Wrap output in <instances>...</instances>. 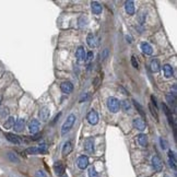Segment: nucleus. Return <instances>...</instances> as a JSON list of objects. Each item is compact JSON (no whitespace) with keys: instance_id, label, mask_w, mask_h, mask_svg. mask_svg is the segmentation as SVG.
Listing matches in <instances>:
<instances>
[{"instance_id":"obj_1","label":"nucleus","mask_w":177,"mask_h":177,"mask_svg":"<svg viewBox=\"0 0 177 177\" xmlns=\"http://www.w3.org/2000/svg\"><path fill=\"white\" fill-rule=\"evenodd\" d=\"M74 121H75V115L70 114L68 118L66 119V121L64 123V125H62V127H61V134L62 136H66L71 130V128L73 127L74 125Z\"/></svg>"},{"instance_id":"obj_2","label":"nucleus","mask_w":177,"mask_h":177,"mask_svg":"<svg viewBox=\"0 0 177 177\" xmlns=\"http://www.w3.org/2000/svg\"><path fill=\"white\" fill-rule=\"evenodd\" d=\"M107 108L110 113H117L120 108V103L116 97H108L107 99Z\"/></svg>"},{"instance_id":"obj_3","label":"nucleus","mask_w":177,"mask_h":177,"mask_svg":"<svg viewBox=\"0 0 177 177\" xmlns=\"http://www.w3.org/2000/svg\"><path fill=\"white\" fill-rule=\"evenodd\" d=\"M152 165L155 172H161L163 169V162L161 160V157L157 156V155H154L152 157Z\"/></svg>"},{"instance_id":"obj_4","label":"nucleus","mask_w":177,"mask_h":177,"mask_svg":"<svg viewBox=\"0 0 177 177\" xmlns=\"http://www.w3.org/2000/svg\"><path fill=\"white\" fill-rule=\"evenodd\" d=\"M132 125H133V127L136 128V129H138V130H140V131H143V130L145 129V127H147L145 121L140 117L134 118L132 121Z\"/></svg>"},{"instance_id":"obj_5","label":"nucleus","mask_w":177,"mask_h":177,"mask_svg":"<svg viewBox=\"0 0 177 177\" xmlns=\"http://www.w3.org/2000/svg\"><path fill=\"white\" fill-rule=\"evenodd\" d=\"M40 127V123L37 119H32L29 123V130L31 133H37Z\"/></svg>"},{"instance_id":"obj_6","label":"nucleus","mask_w":177,"mask_h":177,"mask_svg":"<svg viewBox=\"0 0 177 177\" xmlns=\"http://www.w3.org/2000/svg\"><path fill=\"white\" fill-rule=\"evenodd\" d=\"M84 150L88 153H93L94 151V139L93 138H86L84 140Z\"/></svg>"},{"instance_id":"obj_7","label":"nucleus","mask_w":177,"mask_h":177,"mask_svg":"<svg viewBox=\"0 0 177 177\" xmlns=\"http://www.w3.org/2000/svg\"><path fill=\"white\" fill-rule=\"evenodd\" d=\"M39 119L42 120V121H47L49 118V115H50V112H49V108L48 107H42L39 109Z\"/></svg>"},{"instance_id":"obj_8","label":"nucleus","mask_w":177,"mask_h":177,"mask_svg":"<svg viewBox=\"0 0 177 177\" xmlns=\"http://www.w3.org/2000/svg\"><path fill=\"white\" fill-rule=\"evenodd\" d=\"M60 89L62 91V93L64 94H69L73 91V84L69 81H66V82H62L61 85H60Z\"/></svg>"},{"instance_id":"obj_9","label":"nucleus","mask_w":177,"mask_h":177,"mask_svg":"<svg viewBox=\"0 0 177 177\" xmlns=\"http://www.w3.org/2000/svg\"><path fill=\"white\" fill-rule=\"evenodd\" d=\"M75 57L78 59L79 61H83L86 58V51H85V48L80 46L78 47V49L75 50Z\"/></svg>"},{"instance_id":"obj_10","label":"nucleus","mask_w":177,"mask_h":177,"mask_svg":"<svg viewBox=\"0 0 177 177\" xmlns=\"http://www.w3.org/2000/svg\"><path fill=\"white\" fill-rule=\"evenodd\" d=\"M77 164H78V167L80 168V169H84V168H86L89 165L88 156H85V155H81V156L78 158Z\"/></svg>"},{"instance_id":"obj_11","label":"nucleus","mask_w":177,"mask_h":177,"mask_svg":"<svg viewBox=\"0 0 177 177\" xmlns=\"http://www.w3.org/2000/svg\"><path fill=\"white\" fill-rule=\"evenodd\" d=\"M24 127H25V119L24 118H19L14 123L13 129H14L16 132H21V131H23Z\"/></svg>"},{"instance_id":"obj_12","label":"nucleus","mask_w":177,"mask_h":177,"mask_svg":"<svg viewBox=\"0 0 177 177\" xmlns=\"http://www.w3.org/2000/svg\"><path fill=\"white\" fill-rule=\"evenodd\" d=\"M88 121L91 125H96L98 123V114L95 110H91L88 114Z\"/></svg>"},{"instance_id":"obj_13","label":"nucleus","mask_w":177,"mask_h":177,"mask_svg":"<svg viewBox=\"0 0 177 177\" xmlns=\"http://www.w3.org/2000/svg\"><path fill=\"white\" fill-rule=\"evenodd\" d=\"M54 171L58 176H62L64 174V166L61 162H56L54 164Z\"/></svg>"},{"instance_id":"obj_14","label":"nucleus","mask_w":177,"mask_h":177,"mask_svg":"<svg viewBox=\"0 0 177 177\" xmlns=\"http://www.w3.org/2000/svg\"><path fill=\"white\" fill-rule=\"evenodd\" d=\"M91 9L94 14H101L102 11H103V7L98 3L97 1H93L91 2Z\"/></svg>"},{"instance_id":"obj_15","label":"nucleus","mask_w":177,"mask_h":177,"mask_svg":"<svg viewBox=\"0 0 177 177\" xmlns=\"http://www.w3.org/2000/svg\"><path fill=\"white\" fill-rule=\"evenodd\" d=\"M125 10L129 15L134 14V3H133V1H131V0L126 1L125 2Z\"/></svg>"},{"instance_id":"obj_16","label":"nucleus","mask_w":177,"mask_h":177,"mask_svg":"<svg viewBox=\"0 0 177 177\" xmlns=\"http://www.w3.org/2000/svg\"><path fill=\"white\" fill-rule=\"evenodd\" d=\"M140 47H141V50H142L143 54H145V55H152L153 48H152V46L149 44V43H145V42H143V43H141Z\"/></svg>"},{"instance_id":"obj_17","label":"nucleus","mask_w":177,"mask_h":177,"mask_svg":"<svg viewBox=\"0 0 177 177\" xmlns=\"http://www.w3.org/2000/svg\"><path fill=\"white\" fill-rule=\"evenodd\" d=\"M162 108H163V112L165 113V115H166L167 119H168V121H169V123H172V125H174V120H173V115H172V110L169 109V108L166 106V104H162Z\"/></svg>"},{"instance_id":"obj_18","label":"nucleus","mask_w":177,"mask_h":177,"mask_svg":"<svg viewBox=\"0 0 177 177\" xmlns=\"http://www.w3.org/2000/svg\"><path fill=\"white\" fill-rule=\"evenodd\" d=\"M163 72H164L165 78H171V77H173V73H174L173 67L171 64H164L163 66Z\"/></svg>"},{"instance_id":"obj_19","label":"nucleus","mask_w":177,"mask_h":177,"mask_svg":"<svg viewBox=\"0 0 177 177\" xmlns=\"http://www.w3.org/2000/svg\"><path fill=\"white\" fill-rule=\"evenodd\" d=\"M5 138H7L8 141H10V142L13 143V144H20V143H21L20 138L16 137V136L13 134V133H5Z\"/></svg>"},{"instance_id":"obj_20","label":"nucleus","mask_w":177,"mask_h":177,"mask_svg":"<svg viewBox=\"0 0 177 177\" xmlns=\"http://www.w3.org/2000/svg\"><path fill=\"white\" fill-rule=\"evenodd\" d=\"M71 151H72V144H71L70 141H67V142L64 144V147H62V151H61V153H62L64 156H67L68 154H70Z\"/></svg>"},{"instance_id":"obj_21","label":"nucleus","mask_w":177,"mask_h":177,"mask_svg":"<svg viewBox=\"0 0 177 177\" xmlns=\"http://www.w3.org/2000/svg\"><path fill=\"white\" fill-rule=\"evenodd\" d=\"M86 42H88V45L90 47H95L96 45H97V42H96V38H95V36H94L92 33H90L88 35V37H86Z\"/></svg>"},{"instance_id":"obj_22","label":"nucleus","mask_w":177,"mask_h":177,"mask_svg":"<svg viewBox=\"0 0 177 177\" xmlns=\"http://www.w3.org/2000/svg\"><path fill=\"white\" fill-rule=\"evenodd\" d=\"M138 142L141 147H147L148 145V137L144 133H140L138 136Z\"/></svg>"},{"instance_id":"obj_23","label":"nucleus","mask_w":177,"mask_h":177,"mask_svg":"<svg viewBox=\"0 0 177 177\" xmlns=\"http://www.w3.org/2000/svg\"><path fill=\"white\" fill-rule=\"evenodd\" d=\"M151 70L153 72H158L160 71V62L157 59H152L151 61Z\"/></svg>"},{"instance_id":"obj_24","label":"nucleus","mask_w":177,"mask_h":177,"mask_svg":"<svg viewBox=\"0 0 177 177\" xmlns=\"http://www.w3.org/2000/svg\"><path fill=\"white\" fill-rule=\"evenodd\" d=\"M14 118L13 117H9L7 120H5V125H3V127L5 128V129H11V128H13V126H14Z\"/></svg>"},{"instance_id":"obj_25","label":"nucleus","mask_w":177,"mask_h":177,"mask_svg":"<svg viewBox=\"0 0 177 177\" xmlns=\"http://www.w3.org/2000/svg\"><path fill=\"white\" fill-rule=\"evenodd\" d=\"M7 156H8V158H9V161H11L12 163H19L20 162L18 155H16L15 153H13V152H8Z\"/></svg>"},{"instance_id":"obj_26","label":"nucleus","mask_w":177,"mask_h":177,"mask_svg":"<svg viewBox=\"0 0 177 177\" xmlns=\"http://www.w3.org/2000/svg\"><path fill=\"white\" fill-rule=\"evenodd\" d=\"M25 152L27 154H32V155H36V154H39V150L37 147H31V148H27L25 150Z\"/></svg>"},{"instance_id":"obj_27","label":"nucleus","mask_w":177,"mask_h":177,"mask_svg":"<svg viewBox=\"0 0 177 177\" xmlns=\"http://www.w3.org/2000/svg\"><path fill=\"white\" fill-rule=\"evenodd\" d=\"M132 102H133V105H134V106H136V108H137V110L139 112V114H140L143 118H145V113H144V110H143L142 106L138 103V102H136V101H132Z\"/></svg>"},{"instance_id":"obj_28","label":"nucleus","mask_w":177,"mask_h":177,"mask_svg":"<svg viewBox=\"0 0 177 177\" xmlns=\"http://www.w3.org/2000/svg\"><path fill=\"white\" fill-rule=\"evenodd\" d=\"M149 108H150V110H151V114L153 115V117L155 118V120H156V121H158V115H157V112H156L157 108L153 107L152 104H149Z\"/></svg>"},{"instance_id":"obj_29","label":"nucleus","mask_w":177,"mask_h":177,"mask_svg":"<svg viewBox=\"0 0 177 177\" xmlns=\"http://www.w3.org/2000/svg\"><path fill=\"white\" fill-rule=\"evenodd\" d=\"M120 107L123 108V110L125 112H128L130 109V103L128 101H123V103L120 104Z\"/></svg>"},{"instance_id":"obj_30","label":"nucleus","mask_w":177,"mask_h":177,"mask_svg":"<svg viewBox=\"0 0 177 177\" xmlns=\"http://www.w3.org/2000/svg\"><path fill=\"white\" fill-rule=\"evenodd\" d=\"M166 101L171 104V105H173V106H174V108H175L176 101H175V97H174V96H172V95H166ZM175 109H176V108H175Z\"/></svg>"},{"instance_id":"obj_31","label":"nucleus","mask_w":177,"mask_h":177,"mask_svg":"<svg viewBox=\"0 0 177 177\" xmlns=\"http://www.w3.org/2000/svg\"><path fill=\"white\" fill-rule=\"evenodd\" d=\"M89 177H98L97 172L95 171L94 167H91V168L89 169Z\"/></svg>"},{"instance_id":"obj_32","label":"nucleus","mask_w":177,"mask_h":177,"mask_svg":"<svg viewBox=\"0 0 177 177\" xmlns=\"http://www.w3.org/2000/svg\"><path fill=\"white\" fill-rule=\"evenodd\" d=\"M160 142H161V147H162L163 150H165V149L168 148V143H167V141L165 140V139L161 138V139H160Z\"/></svg>"},{"instance_id":"obj_33","label":"nucleus","mask_w":177,"mask_h":177,"mask_svg":"<svg viewBox=\"0 0 177 177\" xmlns=\"http://www.w3.org/2000/svg\"><path fill=\"white\" fill-rule=\"evenodd\" d=\"M131 64H132V67L133 68H139V62H138V60H137V58L134 57V56H132L131 57Z\"/></svg>"},{"instance_id":"obj_34","label":"nucleus","mask_w":177,"mask_h":177,"mask_svg":"<svg viewBox=\"0 0 177 177\" xmlns=\"http://www.w3.org/2000/svg\"><path fill=\"white\" fill-rule=\"evenodd\" d=\"M38 150H39V153H46L47 152V145L43 143V144H40L38 147Z\"/></svg>"},{"instance_id":"obj_35","label":"nucleus","mask_w":177,"mask_h":177,"mask_svg":"<svg viewBox=\"0 0 177 177\" xmlns=\"http://www.w3.org/2000/svg\"><path fill=\"white\" fill-rule=\"evenodd\" d=\"M93 57H94V54H93V51H89L88 54H86V60L88 61H92L93 60Z\"/></svg>"},{"instance_id":"obj_36","label":"nucleus","mask_w":177,"mask_h":177,"mask_svg":"<svg viewBox=\"0 0 177 177\" xmlns=\"http://www.w3.org/2000/svg\"><path fill=\"white\" fill-rule=\"evenodd\" d=\"M35 176L36 177H46V175H45V173L43 172V171H37L36 174H35Z\"/></svg>"},{"instance_id":"obj_37","label":"nucleus","mask_w":177,"mask_h":177,"mask_svg":"<svg viewBox=\"0 0 177 177\" xmlns=\"http://www.w3.org/2000/svg\"><path fill=\"white\" fill-rule=\"evenodd\" d=\"M168 157H169V158H172V160H176L175 153L173 152V151H169V152H168Z\"/></svg>"},{"instance_id":"obj_38","label":"nucleus","mask_w":177,"mask_h":177,"mask_svg":"<svg viewBox=\"0 0 177 177\" xmlns=\"http://www.w3.org/2000/svg\"><path fill=\"white\" fill-rule=\"evenodd\" d=\"M39 138H40V134H39V133H36V134H35L34 137H32V138H31V139H32L33 141H35V140H38Z\"/></svg>"},{"instance_id":"obj_39","label":"nucleus","mask_w":177,"mask_h":177,"mask_svg":"<svg viewBox=\"0 0 177 177\" xmlns=\"http://www.w3.org/2000/svg\"><path fill=\"white\" fill-rule=\"evenodd\" d=\"M107 55H108V50H107V49H104L103 56H102V57H103V60H105V59H106V57H107Z\"/></svg>"}]
</instances>
